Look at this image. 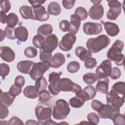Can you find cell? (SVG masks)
<instances>
[{
  "label": "cell",
  "instance_id": "obj_13",
  "mask_svg": "<svg viewBox=\"0 0 125 125\" xmlns=\"http://www.w3.org/2000/svg\"><path fill=\"white\" fill-rule=\"evenodd\" d=\"M58 43V39L57 36L55 34H51L45 38L44 43L40 49L43 51L52 53L57 48Z\"/></svg>",
  "mask_w": 125,
  "mask_h": 125
},
{
  "label": "cell",
  "instance_id": "obj_39",
  "mask_svg": "<svg viewBox=\"0 0 125 125\" xmlns=\"http://www.w3.org/2000/svg\"><path fill=\"white\" fill-rule=\"evenodd\" d=\"M38 52L37 49L32 46H29L26 47L24 51V55L29 58H33L35 57L37 55Z\"/></svg>",
  "mask_w": 125,
  "mask_h": 125
},
{
  "label": "cell",
  "instance_id": "obj_42",
  "mask_svg": "<svg viewBox=\"0 0 125 125\" xmlns=\"http://www.w3.org/2000/svg\"><path fill=\"white\" fill-rule=\"evenodd\" d=\"M10 71L9 66L5 63H1L0 64V74L3 79L8 75Z\"/></svg>",
  "mask_w": 125,
  "mask_h": 125
},
{
  "label": "cell",
  "instance_id": "obj_40",
  "mask_svg": "<svg viewBox=\"0 0 125 125\" xmlns=\"http://www.w3.org/2000/svg\"><path fill=\"white\" fill-rule=\"evenodd\" d=\"M51 98L50 93L48 91L44 90L39 93V98L38 101L40 103H45L48 102Z\"/></svg>",
  "mask_w": 125,
  "mask_h": 125
},
{
  "label": "cell",
  "instance_id": "obj_60",
  "mask_svg": "<svg viewBox=\"0 0 125 125\" xmlns=\"http://www.w3.org/2000/svg\"><path fill=\"white\" fill-rule=\"evenodd\" d=\"M0 34H1V36H0V41L1 42L2 40H3L5 38V33L4 31H3L2 29H0Z\"/></svg>",
  "mask_w": 125,
  "mask_h": 125
},
{
  "label": "cell",
  "instance_id": "obj_16",
  "mask_svg": "<svg viewBox=\"0 0 125 125\" xmlns=\"http://www.w3.org/2000/svg\"><path fill=\"white\" fill-rule=\"evenodd\" d=\"M104 13V7L100 3H95L92 6L88 12L89 17L94 20H99L102 19Z\"/></svg>",
  "mask_w": 125,
  "mask_h": 125
},
{
  "label": "cell",
  "instance_id": "obj_21",
  "mask_svg": "<svg viewBox=\"0 0 125 125\" xmlns=\"http://www.w3.org/2000/svg\"><path fill=\"white\" fill-rule=\"evenodd\" d=\"M65 58L64 56L61 53H56L52 58L51 61L50 62V67L53 68H59L64 63Z\"/></svg>",
  "mask_w": 125,
  "mask_h": 125
},
{
  "label": "cell",
  "instance_id": "obj_51",
  "mask_svg": "<svg viewBox=\"0 0 125 125\" xmlns=\"http://www.w3.org/2000/svg\"><path fill=\"white\" fill-rule=\"evenodd\" d=\"M124 60H125V56L123 54H119L116 56L114 61L116 65L118 66L123 65L124 64Z\"/></svg>",
  "mask_w": 125,
  "mask_h": 125
},
{
  "label": "cell",
  "instance_id": "obj_19",
  "mask_svg": "<svg viewBox=\"0 0 125 125\" xmlns=\"http://www.w3.org/2000/svg\"><path fill=\"white\" fill-rule=\"evenodd\" d=\"M81 25V20L75 14H72L70 17L69 28L68 32L70 34L75 35L78 32Z\"/></svg>",
  "mask_w": 125,
  "mask_h": 125
},
{
  "label": "cell",
  "instance_id": "obj_34",
  "mask_svg": "<svg viewBox=\"0 0 125 125\" xmlns=\"http://www.w3.org/2000/svg\"><path fill=\"white\" fill-rule=\"evenodd\" d=\"M84 101L76 96L72 97L69 101L70 105L74 108H80L84 104Z\"/></svg>",
  "mask_w": 125,
  "mask_h": 125
},
{
  "label": "cell",
  "instance_id": "obj_8",
  "mask_svg": "<svg viewBox=\"0 0 125 125\" xmlns=\"http://www.w3.org/2000/svg\"><path fill=\"white\" fill-rule=\"evenodd\" d=\"M106 99L107 104L116 109H120L125 102V96L120 97L119 94L112 90L106 93Z\"/></svg>",
  "mask_w": 125,
  "mask_h": 125
},
{
  "label": "cell",
  "instance_id": "obj_25",
  "mask_svg": "<svg viewBox=\"0 0 125 125\" xmlns=\"http://www.w3.org/2000/svg\"><path fill=\"white\" fill-rule=\"evenodd\" d=\"M19 11L23 19L35 20L32 7L27 5H23L20 8Z\"/></svg>",
  "mask_w": 125,
  "mask_h": 125
},
{
  "label": "cell",
  "instance_id": "obj_50",
  "mask_svg": "<svg viewBox=\"0 0 125 125\" xmlns=\"http://www.w3.org/2000/svg\"><path fill=\"white\" fill-rule=\"evenodd\" d=\"M83 89L85 90L87 92V93L88 94V95L90 97V100H91L93 98H94V97L95 96V95L96 94V90L92 85H88V86H86L85 87H84L83 88Z\"/></svg>",
  "mask_w": 125,
  "mask_h": 125
},
{
  "label": "cell",
  "instance_id": "obj_20",
  "mask_svg": "<svg viewBox=\"0 0 125 125\" xmlns=\"http://www.w3.org/2000/svg\"><path fill=\"white\" fill-rule=\"evenodd\" d=\"M15 35L16 39L18 40V42H25L28 37L27 29L23 26H20L15 28Z\"/></svg>",
  "mask_w": 125,
  "mask_h": 125
},
{
  "label": "cell",
  "instance_id": "obj_18",
  "mask_svg": "<svg viewBox=\"0 0 125 125\" xmlns=\"http://www.w3.org/2000/svg\"><path fill=\"white\" fill-rule=\"evenodd\" d=\"M35 62L31 61L25 60L19 62L17 64L18 71L22 73L28 74L30 73Z\"/></svg>",
  "mask_w": 125,
  "mask_h": 125
},
{
  "label": "cell",
  "instance_id": "obj_6",
  "mask_svg": "<svg viewBox=\"0 0 125 125\" xmlns=\"http://www.w3.org/2000/svg\"><path fill=\"white\" fill-rule=\"evenodd\" d=\"M109 9L107 13L106 17L110 20H116L121 13L122 4L118 0H107Z\"/></svg>",
  "mask_w": 125,
  "mask_h": 125
},
{
  "label": "cell",
  "instance_id": "obj_43",
  "mask_svg": "<svg viewBox=\"0 0 125 125\" xmlns=\"http://www.w3.org/2000/svg\"><path fill=\"white\" fill-rule=\"evenodd\" d=\"M15 31V28L10 27L7 26L4 29V32L5 33V35L6 37L10 40H15L16 39Z\"/></svg>",
  "mask_w": 125,
  "mask_h": 125
},
{
  "label": "cell",
  "instance_id": "obj_17",
  "mask_svg": "<svg viewBox=\"0 0 125 125\" xmlns=\"http://www.w3.org/2000/svg\"><path fill=\"white\" fill-rule=\"evenodd\" d=\"M0 56L4 61L11 62L15 58V53L9 47L1 46L0 48Z\"/></svg>",
  "mask_w": 125,
  "mask_h": 125
},
{
  "label": "cell",
  "instance_id": "obj_53",
  "mask_svg": "<svg viewBox=\"0 0 125 125\" xmlns=\"http://www.w3.org/2000/svg\"><path fill=\"white\" fill-rule=\"evenodd\" d=\"M75 1V0H63L62 1V3L65 9H70L73 7Z\"/></svg>",
  "mask_w": 125,
  "mask_h": 125
},
{
  "label": "cell",
  "instance_id": "obj_32",
  "mask_svg": "<svg viewBox=\"0 0 125 125\" xmlns=\"http://www.w3.org/2000/svg\"><path fill=\"white\" fill-rule=\"evenodd\" d=\"M111 90L117 93L118 94L122 95L125 96V83L124 82H118L113 84Z\"/></svg>",
  "mask_w": 125,
  "mask_h": 125
},
{
  "label": "cell",
  "instance_id": "obj_59",
  "mask_svg": "<svg viewBox=\"0 0 125 125\" xmlns=\"http://www.w3.org/2000/svg\"><path fill=\"white\" fill-rule=\"evenodd\" d=\"M40 123L34 120H29L25 123V125H39Z\"/></svg>",
  "mask_w": 125,
  "mask_h": 125
},
{
  "label": "cell",
  "instance_id": "obj_2",
  "mask_svg": "<svg viewBox=\"0 0 125 125\" xmlns=\"http://www.w3.org/2000/svg\"><path fill=\"white\" fill-rule=\"evenodd\" d=\"M52 109L51 107L37 106L35 109V115L40 124L54 125L58 124L51 119Z\"/></svg>",
  "mask_w": 125,
  "mask_h": 125
},
{
  "label": "cell",
  "instance_id": "obj_45",
  "mask_svg": "<svg viewBox=\"0 0 125 125\" xmlns=\"http://www.w3.org/2000/svg\"><path fill=\"white\" fill-rule=\"evenodd\" d=\"M113 123L115 125H124L125 124V116L123 114H118L113 119Z\"/></svg>",
  "mask_w": 125,
  "mask_h": 125
},
{
  "label": "cell",
  "instance_id": "obj_35",
  "mask_svg": "<svg viewBox=\"0 0 125 125\" xmlns=\"http://www.w3.org/2000/svg\"><path fill=\"white\" fill-rule=\"evenodd\" d=\"M44 37L40 35H37L33 37L32 40V42L34 46L38 48H41L44 43Z\"/></svg>",
  "mask_w": 125,
  "mask_h": 125
},
{
  "label": "cell",
  "instance_id": "obj_24",
  "mask_svg": "<svg viewBox=\"0 0 125 125\" xmlns=\"http://www.w3.org/2000/svg\"><path fill=\"white\" fill-rule=\"evenodd\" d=\"M75 54L81 61L85 62L92 57L91 53L82 46H78L75 49Z\"/></svg>",
  "mask_w": 125,
  "mask_h": 125
},
{
  "label": "cell",
  "instance_id": "obj_37",
  "mask_svg": "<svg viewBox=\"0 0 125 125\" xmlns=\"http://www.w3.org/2000/svg\"><path fill=\"white\" fill-rule=\"evenodd\" d=\"M80 67L79 62L77 61H72L67 64V70L69 73H74L78 71Z\"/></svg>",
  "mask_w": 125,
  "mask_h": 125
},
{
  "label": "cell",
  "instance_id": "obj_22",
  "mask_svg": "<svg viewBox=\"0 0 125 125\" xmlns=\"http://www.w3.org/2000/svg\"><path fill=\"white\" fill-rule=\"evenodd\" d=\"M104 29L107 34L111 37H115L120 31L119 26L115 23L106 21L104 23Z\"/></svg>",
  "mask_w": 125,
  "mask_h": 125
},
{
  "label": "cell",
  "instance_id": "obj_55",
  "mask_svg": "<svg viewBox=\"0 0 125 125\" xmlns=\"http://www.w3.org/2000/svg\"><path fill=\"white\" fill-rule=\"evenodd\" d=\"M8 125H23L22 121L20 119L17 117H13L11 118L8 122L7 123Z\"/></svg>",
  "mask_w": 125,
  "mask_h": 125
},
{
  "label": "cell",
  "instance_id": "obj_12",
  "mask_svg": "<svg viewBox=\"0 0 125 125\" xmlns=\"http://www.w3.org/2000/svg\"><path fill=\"white\" fill-rule=\"evenodd\" d=\"M124 46L123 41L117 40L112 44L107 53V58L111 61H113L117 55L121 53Z\"/></svg>",
  "mask_w": 125,
  "mask_h": 125
},
{
  "label": "cell",
  "instance_id": "obj_5",
  "mask_svg": "<svg viewBox=\"0 0 125 125\" xmlns=\"http://www.w3.org/2000/svg\"><path fill=\"white\" fill-rule=\"evenodd\" d=\"M99 116L102 119L112 120L120 113V109H116L108 104H103L97 111Z\"/></svg>",
  "mask_w": 125,
  "mask_h": 125
},
{
  "label": "cell",
  "instance_id": "obj_38",
  "mask_svg": "<svg viewBox=\"0 0 125 125\" xmlns=\"http://www.w3.org/2000/svg\"><path fill=\"white\" fill-rule=\"evenodd\" d=\"M40 59L42 62H50L52 59V53L45 51L40 49Z\"/></svg>",
  "mask_w": 125,
  "mask_h": 125
},
{
  "label": "cell",
  "instance_id": "obj_11",
  "mask_svg": "<svg viewBox=\"0 0 125 125\" xmlns=\"http://www.w3.org/2000/svg\"><path fill=\"white\" fill-rule=\"evenodd\" d=\"M76 41V37L75 35L66 33L59 42V47L62 51H69L72 49Z\"/></svg>",
  "mask_w": 125,
  "mask_h": 125
},
{
  "label": "cell",
  "instance_id": "obj_23",
  "mask_svg": "<svg viewBox=\"0 0 125 125\" xmlns=\"http://www.w3.org/2000/svg\"><path fill=\"white\" fill-rule=\"evenodd\" d=\"M109 83V80L107 77L98 79V82L96 85V90L98 92L103 94H106L108 92Z\"/></svg>",
  "mask_w": 125,
  "mask_h": 125
},
{
  "label": "cell",
  "instance_id": "obj_48",
  "mask_svg": "<svg viewBox=\"0 0 125 125\" xmlns=\"http://www.w3.org/2000/svg\"><path fill=\"white\" fill-rule=\"evenodd\" d=\"M0 8L1 10L5 13L8 12L11 9V4L10 1L7 0H0Z\"/></svg>",
  "mask_w": 125,
  "mask_h": 125
},
{
  "label": "cell",
  "instance_id": "obj_54",
  "mask_svg": "<svg viewBox=\"0 0 125 125\" xmlns=\"http://www.w3.org/2000/svg\"><path fill=\"white\" fill-rule=\"evenodd\" d=\"M25 83V79L22 76H18L15 79V84L17 85L22 87Z\"/></svg>",
  "mask_w": 125,
  "mask_h": 125
},
{
  "label": "cell",
  "instance_id": "obj_14",
  "mask_svg": "<svg viewBox=\"0 0 125 125\" xmlns=\"http://www.w3.org/2000/svg\"><path fill=\"white\" fill-rule=\"evenodd\" d=\"M83 31L87 35H96L101 33L103 27L101 24L96 22H87L83 25Z\"/></svg>",
  "mask_w": 125,
  "mask_h": 125
},
{
  "label": "cell",
  "instance_id": "obj_44",
  "mask_svg": "<svg viewBox=\"0 0 125 125\" xmlns=\"http://www.w3.org/2000/svg\"><path fill=\"white\" fill-rule=\"evenodd\" d=\"M9 114L7 106L3 104L1 101L0 102V118L1 119L6 118Z\"/></svg>",
  "mask_w": 125,
  "mask_h": 125
},
{
  "label": "cell",
  "instance_id": "obj_29",
  "mask_svg": "<svg viewBox=\"0 0 125 125\" xmlns=\"http://www.w3.org/2000/svg\"><path fill=\"white\" fill-rule=\"evenodd\" d=\"M48 13L52 15L57 16L59 15L61 12L60 5L56 2H51L48 5Z\"/></svg>",
  "mask_w": 125,
  "mask_h": 125
},
{
  "label": "cell",
  "instance_id": "obj_36",
  "mask_svg": "<svg viewBox=\"0 0 125 125\" xmlns=\"http://www.w3.org/2000/svg\"><path fill=\"white\" fill-rule=\"evenodd\" d=\"M78 17L81 21L85 20L87 17V12L86 10L83 7H78L75 11V14Z\"/></svg>",
  "mask_w": 125,
  "mask_h": 125
},
{
  "label": "cell",
  "instance_id": "obj_1",
  "mask_svg": "<svg viewBox=\"0 0 125 125\" xmlns=\"http://www.w3.org/2000/svg\"><path fill=\"white\" fill-rule=\"evenodd\" d=\"M110 42L109 38L107 36L103 34L96 38L89 39L86 42V46L91 53H96L107 47Z\"/></svg>",
  "mask_w": 125,
  "mask_h": 125
},
{
  "label": "cell",
  "instance_id": "obj_7",
  "mask_svg": "<svg viewBox=\"0 0 125 125\" xmlns=\"http://www.w3.org/2000/svg\"><path fill=\"white\" fill-rule=\"evenodd\" d=\"M59 88L60 91L64 92L71 91L75 93L82 90L81 87L79 84L74 83L70 79L67 78L60 79L59 82Z\"/></svg>",
  "mask_w": 125,
  "mask_h": 125
},
{
  "label": "cell",
  "instance_id": "obj_41",
  "mask_svg": "<svg viewBox=\"0 0 125 125\" xmlns=\"http://www.w3.org/2000/svg\"><path fill=\"white\" fill-rule=\"evenodd\" d=\"M87 118L89 123L92 125H97L100 121L99 116L94 112L89 113L87 115Z\"/></svg>",
  "mask_w": 125,
  "mask_h": 125
},
{
  "label": "cell",
  "instance_id": "obj_27",
  "mask_svg": "<svg viewBox=\"0 0 125 125\" xmlns=\"http://www.w3.org/2000/svg\"><path fill=\"white\" fill-rule=\"evenodd\" d=\"M53 32L52 25L49 24L42 25L38 28L37 34L43 37H47L51 35Z\"/></svg>",
  "mask_w": 125,
  "mask_h": 125
},
{
  "label": "cell",
  "instance_id": "obj_9",
  "mask_svg": "<svg viewBox=\"0 0 125 125\" xmlns=\"http://www.w3.org/2000/svg\"><path fill=\"white\" fill-rule=\"evenodd\" d=\"M61 72H52L49 75V84L48 88L50 93L53 95H57L60 92L59 88V82L60 80Z\"/></svg>",
  "mask_w": 125,
  "mask_h": 125
},
{
  "label": "cell",
  "instance_id": "obj_33",
  "mask_svg": "<svg viewBox=\"0 0 125 125\" xmlns=\"http://www.w3.org/2000/svg\"><path fill=\"white\" fill-rule=\"evenodd\" d=\"M97 78L95 74L93 73H87L83 76V80L85 83L91 84L94 83L97 80Z\"/></svg>",
  "mask_w": 125,
  "mask_h": 125
},
{
  "label": "cell",
  "instance_id": "obj_4",
  "mask_svg": "<svg viewBox=\"0 0 125 125\" xmlns=\"http://www.w3.org/2000/svg\"><path fill=\"white\" fill-rule=\"evenodd\" d=\"M50 67V62H41L35 63L29 73L31 78L34 81H36L42 77L44 73L49 69Z\"/></svg>",
  "mask_w": 125,
  "mask_h": 125
},
{
  "label": "cell",
  "instance_id": "obj_3",
  "mask_svg": "<svg viewBox=\"0 0 125 125\" xmlns=\"http://www.w3.org/2000/svg\"><path fill=\"white\" fill-rule=\"evenodd\" d=\"M70 109L68 104L63 99H59L56 102L53 111V117L57 120H64L69 114Z\"/></svg>",
  "mask_w": 125,
  "mask_h": 125
},
{
  "label": "cell",
  "instance_id": "obj_58",
  "mask_svg": "<svg viewBox=\"0 0 125 125\" xmlns=\"http://www.w3.org/2000/svg\"><path fill=\"white\" fill-rule=\"evenodd\" d=\"M7 15H6L5 13L3 11L1 10L0 12V22L2 23H5L6 22V19H7Z\"/></svg>",
  "mask_w": 125,
  "mask_h": 125
},
{
  "label": "cell",
  "instance_id": "obj_30",
  "mask_svg": "<svg viewBox=\"0 0 125 125\" xmlns=\"http://www.w3.org/2000/svg\"><path fill=\"white\" fill-rule=\"evenodd\" d=\"M47 84L48 83L45 78L43 77H42L36 80L35 87L38 92L39 93L41 91L46 89Z\"/></svg>",
  "mask_w": 125,
  "mask_h": 125
},
{
  "label": "cell",
  "instance_id": "obj_26",
  "mask_svg": "<svg viewBox=\"0 0 125 125\" xmlns=\"http://www.w3.org/2000/svg\"><path fill=\"white\" fill-rule=\"evenodd\" d=\"M15 96L13 95L9 91L3 92L1 90L0 101L7 106H10L15 100Z\"/></svg>",
  "mask_w": 125,
  "mask_h": 125
},
{
  "label": "cell",
  "instance_id": "obj_47",
  "mask_svg": "<svg viewBox=\"0 0 125 125\" xmlns=\"http://www.w3.org/2000/svg\"><path fill=\"white\" fill-rule=\"evenodd\" d=\"M97 63L96 60L95 58L91 57L85 62L84 66L86 68L92 69L96 66Z\"/></svg>",
  "mask_w": 125,
  "mask_h": 125
},
{
  "label": "cell",
  "instance_id": "obj_10",
  "mask_svg": "<svg viewBox=\"0 0 125 125\" xmlns=\"http://www.w3.org/2000/svg\"><path fill=\"white\" fill-rule=\"evenodd\" d=\"M111 63L109 60L103 61L96 70V75L97 79H101L109 76L111 71Z\"/></svg>",
  "mask_w": 125,
  "mask_h": 125
},
{
  "label": "cell",
  "instance_id": "obj_57",
  "mask_svg": "<svg viewBox=\"0 0 125 125\" xmlns=\"http://www.w3.org/2000/svg\"><path fill=\"white\" fill-rule=\"evenodd\" d=\"M29 2L32 5V7H34L38 5H41L45 2V1L41 0H29Z\"/></svg>",
  "mask_w": 125,
  "mask_h": 125
},
{
  "label": "cell",
  "instance_id": "obj_15",
  "mask_svg": "<svg viewBox=\"0 0 125 125\" xmlns=\"http://www.w3.org/2000/svg\"><path fill=\"white\" fill-rule=\"evenodd\" d=\"M33 12L35 18V20L43 21H47L49 18V15L48 12L45 10V7L41 5L32 7Z\"/></svg>",
  "mask_w": 125,
  "mask_h": 125
},
{
  "label": "cell",
  "instance_id": "obj_28",
  "mask_svg": "<svg viewBox=\"0 0 125 125\" xmlns=\"http://www.w3.org/2000/svg\"><path fill=\"white\" fill-rule=\"evenodd\" d=\"M24 95L29 99H36L38 97L39 93L33 85H28L24 88L23 91Z\"/></svg>",
  "mask_w": 125,
  "mask_h": 125
},
{
  "label": "cell",
  "instance_id": "obj_46",
  "mask_svg": "<svg viewBox=\"0 0 125 125\" xmlns=\"http://www.w3.org/2000/svg\"><path fill=\"white\" fill-rule=\"evenodd\" d=\"M121 75L120 69L117 67H114L111 69L110 77L113 80H116L119 78Z\"/></svg>",
  "mask_w": 125,
  "mask_h": 125
},
{
  "label": "cell",
  "instance_id": "obj_31",
  "mask_svg": "<svg viewBox=\"0 0 125 125\" xmlns=\"http://www.w3.org/2000/svg\"><path fill=\"white\" fill-rule=\"evenodd\" d=\"M19 23V19L17 15L14 13H9L6 19L7 26L10 27H14Z\"/></svg>",
  "mask_w": 125,
  "mask_h": 125
},
{
  "label": "cell",
  "instance_id": "obj_56",
  "mask_svg": "<svg viewBox=\"0 0 125 125\" xmlns=\"http://www.w3.org/2000/svg\"><path fill=\"white\" fill-rule=\"evenodd\" d=\"M103 104L100 101H98L97 100H94L92 101L91 107L94 110L97 111Z\"/></svg>",
  "mask_w": 125,
  "mask_h": 125
},
{
  "label": "cell",
  "instance_id": "obj_52",
  "mask_svg": "<svg viewBox=\"0 0 125 125\" xmlns=\"http://www.w3.org/2000/svg\"><path fill=\"white\" fill-rule=\"evenodd\" d=\"M59 27L64 32L68 31L69 28V22L67 20L62 21L59 23Z\"/></svg>",
  "mask_w": 125,
  "mask_h": 125
},
{
  "label": "cell",
  "instance_id": "obj_49",
  "mask_svg": "<svg viewBox=\"0 0 125 125\" xmlns=\"http://www.w3.org/2000/svg\"><path fill=\"white\" fill-rule=\"evenodd\" d=\"M21 87H20L18 85H17L15 84H13L10 88L9 92L14 96H18L21 92Z\"/></svg>",
  "mask_w": 125,
  "mask_h": 125
}]
</instances>
